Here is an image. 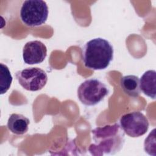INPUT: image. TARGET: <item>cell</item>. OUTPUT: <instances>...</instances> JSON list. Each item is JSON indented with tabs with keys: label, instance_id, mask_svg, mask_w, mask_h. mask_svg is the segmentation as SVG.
<instances>
[{
	"label": "cell",
	"instance_id": "obj_2",
	"mask_svg": "<svg viewBox=\"0 0 156 156\" xmlns=\"http://www.w3.org/2000/svg\"><path fill=\"white\" fill-rule=\"evenodd\" d=\"M82 50L85 66L93 70L107 68L113 58V47L103 38L98 37L89 40L83 45Z\"/></svg>",
	"mask_w": 156,
	"mask_h": 156
},
{
	"label": "cell",
	"instance_id": "obj_10",
	"mask_svg": "<svg viewBox=\"0 0 156 156\" xmlns=\"http://www.w3.org/2000/svg\"><path fill=\"white\" fill-rule=\"evenodd\" d=\"M120 85L124 92L131 97L136 98L140 94V79L136 76L127 75L122 77Z\"/></svg>",
	"mask_w": 156,
	"mask_h": 156
},
{
	"label": "cell",
	"instance_id": "obj_8",
	"mask_svg": "<svg viewBox=\"0 0 156 156\" xmlns=\"http://www.w3.org/2000/svg\"><path fill=\"white\" fill-rule=\"evenodd\" d=\"M30 120L23 115L12 113L8 119L7 126L13 133L23 135L27 132Z\"/></svg>",
	"mask_w": 156,
	"mask_h": 156
},
{
	"label": "cell",
	"instance_id": "obj_5",
	"mask_svg": "<svg viewBox=\"0 0 156 156\" xmlns=\"http://www.w3.org/2000/svg\"><path fill=\"white\" fill-rule=\"evenodd\" d=\"M15 77L24 89L30 91L41 90L48 81L46 73L37 67L27 68L20 70L16 73Z\"/></svg>",
	"mask_w": 156,
	"mask_h": 156
},
{
	"label": "cell",
	"instance_id": "obj_6",
	"mask_svg": "<svg viewBox=\"0 0 156 156\" xmlns=\"http://www.w3.org/2000/svg\"><path fill=\"white\" fill-rule=\"evenodd\" d=\"M119 124L124 132L133 138L144 135L149 126L147 118L140 112L124 114L119 119Z\"/></svg>",
	"mask_w": 156,
	"mask_h": 156
},
{
	"label": "cell",
	"instance_id": "obj_11",
	"mask_svg": "<svg viewBox=\"0 0 156 156\" xmlns=\"http://www.w3.org/2000/svg\"><path fill=\"white\" fill-rule=\"evenodd\" d=\"M1 73H0V88L1 94L5 93L12 84V76L10 71L7 65L1 63Z\"/></svg>",
	"mask_w": 156,
	"mask_h": 156
},
{
	"label": "cell",
	"instance_id": "obj_9",
	"mask_svg": "<svg viewBox=\"0 0 156 156\" xmlns=\"http://www.w3.org/2000/svg\"><path fill=\"white\" fill-rule=\"evenodd\" d=\"M140 85L141 91L147 96L154 99L156 94V71H146L140 80Z\"/></svg>",
	"mask_w": 156,
	"mask_h": 156
},
{
	"label": "cell",
	"instance_id": "obj_7",
	"mask_svg": "<svg viewBox=\"0 0 156 156\" xmlns=\"http://www.w3.org/2000/svg\"><path fill=\"white\" fill-rule=\"evenodd\" d=\"M47 55V48L40 41L34 40L27 42L23 49V58L28 65L38 64L44 61Z\"/></svg>",
	"mask_w": 156,
	"mask_h": 156
},
{
	"label": "cell",
	"instance_id": "obj_4",
	"mask_svg": "<svg viewBox=\"0 0 156 156\" xmlns=\"http://www.w3.org/2000/svg\"><path fill=\"white\" fill-rule=\"evenodd\" d=\"M107 86L98 79H89L78 87L77 97L79 101L87 106L99 104L108 94Z\"/></svg>",
	"mask_w": 156,
	"mask_h": 156
},
{
	"label": "cell",
	"instance_id": "obj_3",
	"mask_svg": "<svg viewBox=\"0 0 156 156\" xmlns=\"http://www.w3.org/2000/svg\"><path fill=\"white\" fill-rule=\"evenodd\" d=\"M49 10L47 4L42 0L24 1L20 9V18L29 27H37L44 24Z\"/></svg>",
	"mask_w": 156,
	"mask_h": 156
},
{
	"label": "cell",
	"instance_id": "obj_12",
	"mask_svg": "<svg viewBox=\"0 0 156 156\" xmlns=\"http://www.w3.org/2000/svg\"><path fill=\"white\" fill-rule=\"evenodd\" d=\"M155 129L150 132L144 143V149L149 155H155Z\"/></svg>",
	"mask_w": 156,
	"mask_h": 156
},
{
	"label": "cell",
	"instance_id": "obj_1",
	"mask_svg": "<svg viewBox=\"0 0 156 156\" xmlns=\"http://www.w3.org/2000/svg\"><path fill=\"white\" fill-rule=\"evenodd\" d=\"M93 143L88 151L93 155H113L121 150L125 142L124 132L118 123L92 130Z\"/></svg>",
	"mask_w": 156,
	"mask_h": 156
}]
</instances>
